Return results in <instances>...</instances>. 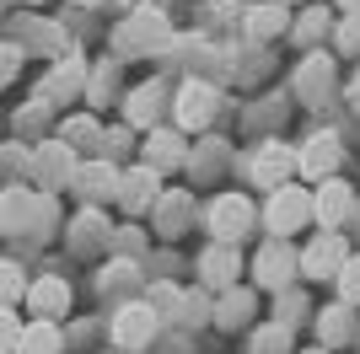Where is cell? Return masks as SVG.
Masks as SVG:
<instances>
[{
	"mask_svg": "<svg viewBox=\"0 0 360 354\" xmlns=\"http://www.w3.org/2000/svg\"><path fill=\"white\" fill-rule=\"evenodd\" d=\"M172 113H178V134H188V129H210L215 124V113H221V91L210 86V81H183L178 86V97H172Z\"/></svg>",
	"mask_w": 360,
	"mask_h": 354,
	"instance_id": "cell-5",
	"label": "cell"
},
{
	"mask_svg": "<svg viewBox=\"0 0 360 354\" xmlns=\"http://www.w3.org/2000/svg\"><path fill=\"white\" fill-rule=\"evenodd\" d=\"M108 236H113V225H108V215L103 209H81V215H75V225H70V247L81 252V258H86V252H97V247H108Z\"/></svg>",
	"mask_w": 360,
	"mask_h": 354,
	"instance_id": "cell-25",
	"label": "cell"
},
{
	"mask_svg": "<svg viewBox=\"0 0 360 354\" xmlns=\"http://www.w3.org/2000/svg\"><path fill=\"white\" fill-rule=\"evenodd\" d=\"M60 225V199L54 193H38V215H32V236H54Z\"/></svg>",
	"mask_w": 360,
	"mask_h": 354,
	"instance_id": "cell-36",
	"label": "cell"
},
{
	"mask_svg": "<svg viewBox=\"0 0 360 354\" xmlns=\"http://www.w3.org/2000/svg\"><path fill=\"white\" fill-rule=\"evenodd\" d=\"M0 172H27V150L16 145V140H11V145H0Z\"/></svg>",
	"mask_w": 360,
	"mask_h": 354,
	"instance_id": "cell-41",
	"label": "cell"
},
{
	"mask_svg": "<svg viewBox=\"0 0 360 354\" xmlns=\"http://www.w3.org/2000/svg\"><path fill=\"white\" fill-rule=\"evenodd\" d=\"M280 6H296V0H280Z\"/></svg>",
	"mask_w": 360,
	"mask_h": 354,
	"instance_id": "cell-48",
	"label": "cell"
},
{
	"mask_svg": "<svg viewBox=\"0 0 360 354\" xmlns=\"http://www.w3.org/2000/svg\"><path fill=\"white\" fill-rule=\"evenodd\" d=\"M221 156H226V140H205V150H199V162H194V172H215V166H221Z\"/></svg>",
	"mask_w": 360,
	"mask_h": 354,
	"instance_id": "cell-40",
	"label": "cell"
},
{
	"mask_svg": "<svg viewBox=\"0 0 360 354\" xmlns=\"http://www.w3.org/2000/svg\"><path fill=\"white\" fill-rule=\"evenodd\" d=\"M22 59H27V48L11 44V38H0V86H11L16 75H22Z\"/></svg>",
	"mask_w": 360,
	"mask_h": 354,
	"instance_id": "cell-35",
	"label": "cell"
},
{
	"mask_svg": "<svg viewBox=\"0 0 360 354\" xmlns=\"http://www.w3.org/2000/svg\"><path fill=\"white\" fill-rule=\"evenodd\" d=\"M65 349V333L60 322H49V317H32V322H22V339H16L11 354H60Z\"/></svg>",
	"mask_w": 360,
	"mask_h": 354,
	"instance_id": "cell-26",
	"label": "cell"
},
{
	"mask_svg": "<svg viewBox=\"0 0 360 354\" xmlns=\"http://www.w3.org/2000/svg\"><path fill=\"white\" fill-rule=\"evenodd\" d=\"M339 162H345V145H339V134H333V129H317L312 140H301V145H296V172L307 177V183L339 177Z\"/></svg>",
	"mask_w": 360,
	"mask_h": 354,
	"instance_id": "cell-9",
	"label": "cell"
},
{
	"mask_svg": "<svg viewBox=\"0 0 360 354\" xmlns=\"http://www.w3.org/2000/svg\"><path fill=\"white\" fill-rule=\"evenodd\" d=\"M54 140H60V145H70L75 156H97V140H103V124H97L91 113H70V118L60 124V134H54Z\"/></svg>",
	"mask_w": 360,
	"mask_h": 354,
	"instance_id": "cell-27",
	"label": "cell"
},
{
	"mask_svg": "<svg viewBox=\"0 0 360 354\" xmlns=\"http://www.w3.org/2000/svg\"><path fill=\"white\" fill-rule=\"evenodd\" d=\"M355 306H345V301H333V306H317V343L323 349H339V343L355 339Z\"/></svg>",
	"mask_w": 360,
	"mask_h": 354,
	"instance_id": "cell-23",
	"label": "cell"
},
{
	"mask_svg": "<svg viewBox=\"0 0 360 354\" xmlns=\"http://www.w3.org/2000/svg\"><path fill=\"white\" fill-rule=\"evenodd\" d=\"M188 221H194V188H162V193H156V204H150V225H156V236L178 242V236L188 231Z\"/></svg>",
	"mask_w": 360,
	"mask_h": 354,
	"instance_id": "cell-13",
	"label": "cell"
},
{
	"mask_svg": "<svg viewBox=\"0 0 360 354\" xmlns=\"http://www.w3.org/2000/svg\"><path fill=\"white\" fill-rule=\"evenodd\" d=\"M119 6H124V11H140V6H146V0H119Z\"/></svg>",
	"mask_w": 360,
	"mask_h": 354,
	"instance_id": "cell-43",
	"label": "cell"
},
{
	"mask_svg": "<svg viewBox=\"0 0 360 354\" xmlns=\"http://www.w3.org/2000/svg\"><path fill=\"white\" fill-rule=\"evenodd\" d=\"M274 317H280L285 327L307 322V295H301V290H280V295H274Z\"/></svg>",
	"mask_w": 360,
	"mask_h": 354,
	"instance_id": "cell-34",
	"label": "cell"
},
{
	"mask_svg": "<svg viewBox=\"0 0 360 354\" xmlns=\"http://www.w3.org/2000/svg\"><path fill=\"white\" fill-rule=\"evenodd\" d=\"M242 27H248L253 44H274V38L290 32V6H280V0H253L248 16H242Z\"/></svg>",
	"mask_w": 360,
	"mask_h": 354,
	"instance_id": "cell-19",
	"label": "cell"
},
{
	"mask_svg": "<svg viewBox=\"0 0 360 354\" xmlns=\"http://www.w3.org/2000/svg\"><path fill=\"white\" fill-rule=\"evenodd\" d=\"M162 103H167V81H156V75H150L146 86H129L124 91V124L129 129H150L156 113H162Z\"/></svg>",
	"mask_w": 360,
	"mask_h": 354,
	"instance_id": "cell-20",
	"label": "cell"
},
{
	"mask_svg": "<svg viewBox=\"0 0 360 354\" xmlns=\"http://www.w3.org/2000/svg\"><path fill=\"white\" fill-rule=\"evenodd\" d=\"M32 215H38V188L6 183L0 188V236H32Z\"/></svg>",
	"mask_w": 360,
	"mask_h": 354,
	"instance_id": "cell-16",
	"label": "cell"
},
{
	"mask_svg": "<svg viewBox=\"0 0 360 354\" xmlns=\"http://www.w3.org/2000/svg\"><path fill=\"white\" fill-rule=\"evenodd\" d=\"M70 188H81L91 199V209H103L108 199H113V188H119V166L103 162V156H91V162H75V177Z\"/></svg>",
	"mask_w": 360,
	"mask_h": 354,
	"instance_id": "cell-18",
	"label": "cell"
},
{
	"mask_svg": "<svg viewBox=\"0 0 360 354\" xmlns=\"http://www.w3.org/2000/svg\"><path fill=\"white\" fill-rule=\"evenodd\" d=\"M44 124H49V103H38V97H32V103L11 118V134H16V140H27V134H38Z\"/></svg>",
	"mask_w": 360,
	"mask_h": 354,
	"instance_id": "cell-33",
	"label": "cell"
},
{
	"mask_svg": "<svg viewBox=\"0 0 360 354\" xmlns=\"http://www.w3.org/2000/svg\"><path fill=\"white\" fill-rule=\"evenodd\" d=\"M237 274H242V252L231 247V242H210V247L199 252V284L205 290H231L237 284Z\"/></svg>",
	"mask_w": 360,
	"mask_h": 354,
	"instance_id": "cell-15",
	"label": "cell"
},
{
	"mask_svg": "<svg viewBox=\"0 0 360 354\" xmlns=\"http://www.w3.org/2000/svg\"><path fill=\"white\" fill-rule=\"evenodd\" d=\"M264 225L274 231V242H290L296 231L312 225V188H301V183H280V188L264 199Z\"/></svg>",
	"mask_w": 360,
	"mask_h": 354,
	"instance_id": "cell-1",
	"label": "cell"
},
{
	"mask_svg": "<svg viewBox=\"0 0 360 354\" xmlns=\"http://www.w3.org/2000/svg\"><path fill=\"white\" fill-rule=\"evenodd\" d=\"M22 301H27L32 317H49V322H54V317L70 311V284H65L60 274H44V280H27V295H22Z\"/></svg>",
	"mask_w": 360,
	"mask_h": 354,
	"instance_id": "cell-21",
	"label": "cell"
},
{
	"mask_svg": "<svg viewBox=\"0 0 360 354\" xmlns=\"http://www.w3.org/2000/svg\"><path fill=\"white\" fill-rule=\"evenodd\" d=\"M349 209H355V188H349L345 177H323L312 193V221L317 231H339L349 221Z\"/></svg>",
	"mask_w": 360,
	"mask_h": 354,
	"instance_id": "cell-12",
	"label": "cell"
},
{
	"mask_svg": "<svg viewBox=\"0 0 360 354\" xmlns=\"http://www.w3.org/2000/svg\"><path fill=\"white\" fill-rule=\"evenodd\" d=\"M167 38H172V32H167V22L156 11H146V6H140V11H129L119 22V32H113V54L119 59H135L140 48H162Z\"/></svg>",
	"mask_w": 360,
	"mask_h": 354,
	"instance_id": "cell-7",
	"label": "cell"
},
{
	"mask_svg": "<svg viewBox=\"0 0 360 354\" xmlns=\"http://www.w3.org/2000/svg\"><path fill=\"white\" fill-rule=\"evenodd\" d=\"M75 156L70 145H60V140H44L38 150H27V172H32V183H38V193H49V188H70V177H75Z\"/></svg>",
	"mask_w": 360,
	"mask_h": 354,
	"instance_id": "cell-8",
	"label": "cell"
},
{
	"mask_svg": "<svg viewBox=\"0 0 360 354\" xmlns=\"http://www.w3.org/2000/svg\"><path fill=\"white\" fill-rule=\"evenodd\" d=\"M253 280H258V290H290L296 284V247L290 242H264V247L253 252Z\"/></svg>",
	"mask_w": 360,
	"mask_h": 354,
	"instance_id": "cell-10",
	"label": "cell"
},
{
	"mask_svg": "<svg viewBox=\"0 0 360 354\" xmlns=\"http://www.w3.org/2000/svg\"><path fill=\"white\" fill-rule=\"evenodd\" d=\"M156 193H162V177L150 172L146 162L119 166V188H113V204H119L124 215H146V209L156 204Z\"/></svg>",
	"mask_w": 360,
	"mask_h": 354,
	"instance_id": "cell-11",
	"label": "cell"
},
{
	"mask_svg": "<svg viewBox=\"0 0 360 354\" xmlns=\"http://www.w3.org/2000/svg\"><path fill=\"white\" fill-rule=\"evenodd\" d=\"M27 6H44V0H27Z\"/></svg>",
	"mask_w": 360,
	"mask_h": 354,
	"instance_id": "cell-47",
	"label": "cell"
},
{
	"mask_svg": "<svg viewBox=\"0 0 360 354\" xmlns=\"http://www.w3.org/2000/svg\"><path fill=\"white\" fill-rule=\"evenodd\" d=\"M253 221H258V209H253V199L248 193H215L210 199V209H205V225H210V242H231L237 247L242 236L253 231Z\"/></svg>",
	"mask_w": 360,
	"mask_h": 354,
	"instance_id": "cell-2",
	"label": "cell"
},
{
	"mask_svg": "<svg viewBox=\"0 0 360 354\" xmlns=\"http://www.w3.org/2000/svg\"><path fill=\"white\" fill-rule=\"evenodd\" d=\"M328 27H333V16L323 11V6H307L301 16H290V38H296L301 48H317L328 38Z\"/></svg>",
	"mask_w": 360,
	"mask_h": 354,
	"instance_id": "cell-28",
	"label": "cell"
},
{
	"mask_svg": "<svg viewBox=\"0 0 360 354\" xmlns=\"http://www.w3.org/2000/svg\"><path fill=\"white\" fill-rule=\"evenodd\" d=\"M113 86H119V59H103V65H86V97H91V103H103V97H113Z\"/></svg>",
	"mask_w": 360,
	"mask_h": 354,
	"instance_id": "cell-30",
	"label": "cell"
},
{
	"mask_svg": "<svg viewBox=\"0 0 360 354\" xmlns=\"http://www.w3.org/2000/svg\"><path fill=\"white\" fill-rule=\"evenodd\" d=\"M339 48H345V54H360V11H349L345 22H339Z\"/></svg>",
	"mask_w": 360,
	"mask_h": 354,
	"instance_id": "cell-39",
	"label": "cell"
},
{
	"mask_svg": "<svg viewBox=\"0 0 360 354\" xmlns=\"http://www.w3.org/2000/svg\"><path fill=\"white\" fill-rule=\"evenodd\" d=\"M339 6H345V11H360V0H339Z\"/></svg>",
	"mask_w": 360,
	"mask_h": 354,
	"instance_id": "cell-45",
	"label": "cell"
},
{
	"mask_svg": "<svg viewBox=\"0 0 360 354\" xmlns=\"http://www.w3.org/2000/svg\"><path fill=\"white\" fill-rule=\"evenodd\" d=\"M75 6H103V0H75Z\"/></svg>",
	"mask_w": 360,
	"mask_h": 354,
	"instance_id": "cell-46",
	"label": "cell"
},
{
	"mask_svg": "<svg viewBox=\"0 0 360 354\" xmlns=\"http://www.w3.org/2000/svg\"><path fill=\"white\" fill-rule=\"evenodd\" d=\"M27 295V274H22V263L16 258H0V306H16Z\"/></svg>",
	"mask_w": 360,
	"mask_h": 354,
	"instance_id": "cell-31",
	"label": "cell"
},
{
	"mask_svg": "<svg viewBox=\"0 0 360 354\" xmlns=\"http://www.w3.org/2000/svg\"><path fill=\"white\" fill-rule=\"evenodd\" d=\"M86 91V59H75V54H65V59H54V70L44 75V86H38V103H75Z\"/></svg>",
	"mask_w": 360,
	"mask_h": 354,
	"instance_id": "cell-14",
	"label": "cell"
},
{
	"mask_svg": "<svg viewBox=\"0 0 360 354\" xmlns=\"http://www.w3.org/2000/svg\"><path fill=\"white\" fill-rule=\"evenodd\" d=\"M124 284H135V258H119L97 274V290H124Z\"/></svg>",
	"mask_w": 360,
	"mask_h": 354,
	"instance_id": "cell-37",
	"label": "cell"
},
{
	"mask_svg": "<svg viewBox=\"0 0 360 354\" xmlns=\"http://www.w3.org/2000/svg\"><path fill=\"white\" fill-rule=\"evenodd\" d=\"M156 327H162V317H156L146 301H124V306L113 311V322H108V339H113L119 354H129V349H146V343L156 339Z\"/></svg>",
	"mask_w": 360,
	"mask_h": 354,
	"instance_id": "cell-4",
	"label": "cell"
},
{
	"mask_svg": "<svg viewBox=\"0 0 360 354\" xmlns=\"http://www.w3.org/2000/svg\"><path fill=\"white\" fill-rule=\"evenodd\" d=\"M22 339V322H16V306H0V354H11Z\"/></svg>",
	"mask_w": 360,
	"mask_h": 354,
	"instance_id": "cell-38",
	"label": "cell"
},
{
	"mask_svg": "<svg viewBox=\"0 0 360 354\" xmlns=\"http://www.w3.org/2000/svg\"><path fill=\"white\" fill-rule=\"evenodd\" d=\"M349 107H355V113H360V75H355V81H349Z\"/></svg>",
	"mask_w": 360,
	"mask_h": 354,
	"instance_id": "cell-42",
	"label": "cell"
},
{
	"mask_svg": "<svg viewBox=\"0 0 360 354\" xmlns=\"http://www.w3.org/2000/svg\"><path fill=\"white\" fill-rule=\"evenodd\" d=\"M253 311H258V295L248 290V284H231V290H221V295H215L210 322L221 327V333H242V327L253 322Z\"/></svg>",
	"mask_w": 360,
	"mask_h": 354,
	"instance_id": "cell-17",
	"label": "cell"
},
{
	"mask_svg": "<svg viewBox=\"0 0 360 354\" xmlns=\"http://www.w3.org/2000/svg\"><path fill=\"white\" fill-rule=\"evenodd\" d=\"M301 354H333V349H323V343H312V349H301Z\"/></svg>",
	"mask_w": 360,
	"mask_h": 354,
	"instance_id": "cell-44",
	"label": "cell"
},
{
	"mask_svg": "<svg viewBox=\"0 0 360 354\" xmlns=\"http://www.w3.org/2000/svg\"><path fill=\"white\" fill-rule=\"evenodd\" d=\"M349 258V242L339 231H317L307 247L296 252V280H317V284H333V274L345 268Z\"/></svg>",
	"mask_w": 360,
	"mask_h": 354,
	"instance_id": "cell-3",
	"label": "cell"
},
{
	"mask_svg": "<svg viewBox=\"0 0 360 354\" xmlns=\"http://www.w3.org/2000/svg\"><path fill=\"white\" fill-rule=\"evenodd\" d=\"M290 333H296V327H285V322H264L253 333V354H296L290 349V343H296Z\"/></svg>",
	"mask_w": 360,
	"mask_h": 354,
	"instance_id": "cell-29",
	"label": "cell"
},
{
	"mask_svg": "<svg viewBox=\"0 0 360 354\" xmlns=\"http://www.w3.org/2000/svg\"><path fill=\"white\" fill-rule=\"evenodd\" d=\"M140 162L162 177V172H172V166H188V145H183L178 129H146V156H140Z\"/></svg>",
	"mask_w": 360,
	"mask_h": 354,
	"instance_id": "cell-22",
	"label": "cell"
},
{
	"mask_svg": "<svg viewBox=\"0 0 360 354\" xmlns=\"http://www.w3.org/2000/svg\"><path fill=\"white\" fill-rule=\"evenodd\" d=\"M108 354H119V349H108Z\"/></svg>",
	"mask_w": 360,
	"mask_h": 354,
	"instance_id": "cell-49",
	"label": "cell"
},
{
	"mask_svg": "<svg viewBox=\"0 0 360 354\" xmlns=\"http://www.w3.org/2000/svg\"><path fill=\"white\" fill-rule=\"evenodd\" d=\"M248 177H253V188L274 193L280 183L296 177V145H285V140H264V145L248 156Z\"/></svg>",
	"mask_w": 360,
	"mask_h": 354,
	"instance_id": "cell-6",
	"label": "cell"
},
{
	"mask_svg": "<svg viewBox=\"0 0 360 354\" xmlns=\"http://www.w3.org/2000/svg\"><path fill=\"white\" fill-rule=\"evenodd\" d=\"M333 284H339V301H345V306H360V252L345 258V268L333 274Z\"/></svg>",
	"mask_w": 360,
	"mask_h": 354,
	"instance_id": "cell-32",
	"label": "cell"
},
{
	"mask_svg": "<svg viewBox=\"0 0 360 354\" xmlns=\"http://www.w3.org/2000/svg\"><path fill=\"white\" fill-rule=\"evenodd\" d=\"M296 91L307 103H323L333 91V59L317 54V48H307V59H301V70H296Z\"/></svg>",
	"mask_w": 360,
	"mask_h": 354,
	"instance_id": "cell-24",
	"label": "cell"
}]
</instances>
